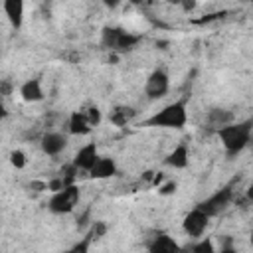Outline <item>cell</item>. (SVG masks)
Listing matches in <instances>:
<instances>
[{"mask_svg":"<svg viewBox=\"0 0 253 253\" xmlns=\"http://www.w3.org/2000/svg\"><path fill=\"white\" fill-rule=\"evenodd\" d=\"M225 154L229 158L237 156L239 152H243L251 142H253V119H245V121H235L219 130H215Z\"/></svg>","mask_w":253,"mask_h":253,"instance_id":"cell-1","label":"cell"},{"mask_svg":"<svg viewBox=\"0 0 253 253\" xmlns=\"http://www.w3.org/2000/svg\"><path fill=\"white\" fill-rule=\"evenodd\" d=\"M188 125V103L186 99L172 101L164 105L162 109L154 111L150 117H146L140 126L148 128H172V130H182Z\"/></svg>","mask_w":253,"mask_h":253,"instance_id":"cell-2","label":"cell"},{"mask_svg":"<svg viewBox=\"0 0 253 253\" xmlns=\"http://www.w3.org/2000/svg\"><path fill=\"white\" fill-rule=\"evenodd\" d=\"M142 42L140 34H132L121 26H105L101 30V45L113 53L132 51Z\"/></svg>","mask_w":253,"mask_h":253,"instance_id":"cell-3","label":"cell"},{"mask_svg":"<svg viewBox=\"0 0 253 253\" xmlns=\"http://www.w3.org/2000/svg\"><path fill=\"white\" fill-rule=\"evenodd\" d=\"M81 200V190L77 184H69L65 186L63 190L59 192H53L49 202H47V210L55 215H65V213H71L77 204Z\"/></svg>","mask_w":253,"mask_h":253,"instance_id":"cell-4","label":"cell"},{"mask_svg":"<svg viewBox=\"0 0 253 253\" xmlns=\"http://www.w3.org/2000/svg\"><path fill=\"white\" fill-rule=\"evenodd\" d=\"M233 188L231 186H223L221 190H217V192H213L210 198H206V200H202L200 204H198V208L202 210V211H206L210 217H215V215H219V213H223L227 208H229V204L233 202Z\"/></svg>","mask_w":253,"mask_h":253,"instance_id":"cell-5","label":"cell"},{"mask_svg":"<svg viewBox=\"0 0 253 253\" xmlns=\"http://www.w3.org/2000/svg\"><path fill=\"white\" fill-rule=\"evenodd\" d=\"M170 91V75L162 69L156 67L150 71V75L144 81V95L148 101H158Z\"/></svg>","mask_w":253,"mask_h":253,"instance_id":"cell-6","label":"cell"},{"mask_svg":"<svg viewBox=\"0 0 253 253\" xmlns=\"http://www.w3.org/2000/svg\"><path fill=\"white\" fill-rule=\"evenodd\" d=\"M210 219H211V217L196 206L194 210H190V211L184 215V219H182V231H184L190 239H200V237L206 233V229H208V225H210Z\"/></svg>","mask_w":253,"mask_h":253,"instance_id":"cell-7","label":"cell"},{"mask_svg":"<svg viewBox=\"0 0 253 253\" xmlns=\"http://www.w3.org/2000/svg\"><path fill=\"white\" fill-rule=\"evenodd\" d=\"M99 158H101V154H99V146H97L95 142H87V144H83V146L75 152L71 164H73L79 172H87V174H89V172L93 170V166L97 164Z\"/></svg>","mask_w":253,"mask_h":253,"instance_id":"cell-8","label":"cell"},{"mask_svg":"<svg viewBox=\"0 0 253 253\" xmlns=\"http://www.w3.org/2000/svg\"><path fill=\"white\" fill-rule=\"evenodd\" d=\"M40 148L45 156H59L67 148V136L57 130H47L40 138Z\"/></svg>","mask_w":253,"mask_h":253,"instance_id":"cell-9","label":"cell"},{"mask_svg":"<svg viewBox=\"0 0 253 253\" xmlns=\"http://www.w3.org/2000/svg\"><path fill=\"white\" fill-rule=\"evenodd\" d=\"M146 249H148V253H180L182 245L168 233H156L146 243Z\"/></svg>","mask_w":253,"mask_h":253,"instance_id":"cell-10","label":"cell"},{"mask_svg":"<svg viewBox=\"0 0 253 253\" xmlns=\"http://www.w3.org/2000/svg\"><path fill=\"white\" fill-rule=\"evenodd\" d=\"M18 93H20V99L26 101V103H40V101H43V97H45L43 85H42V79H40V77L26 79V81L20 85Z\"/></svg>","mask_w":253,"mask_h":253,"instance_id":"cell-11","label":"cell"},{"mask_svg":"<svg viewBox=\"0 0 253 253\" xmlns=\"http://www.w3.org/2000/svg\"><path fill=\"white\" fill-rule=\"evenodd\" d=\"M164 164H166L168 168H174V170H184V168H188V164H190V146H188L186 142L176 144V146L166 154Z\"/></svg>","mask_w":253,"mask_h":253,"instance_id":"cell-12","label":"cell"},{"mask_svg":"<svg viewBox=\"0 0 253 253\" xmlns=\"http://www.w3.org/2000/svg\"><path fill=\"white\" fill-rule=\"evenodd\" d=\"M231 123H235V117L229 109H223V107H213L206 115V125L213 130H219V128H223Z\"/></svg>","mask_w":253,"mask_h":253,"instance_id":"cell-13","label":"cell"},{"mask_svg":"<svg viewBox=\"0 0 253 253\" xmlns=\"http://www.w3.org/2000/svg\"><path fill=\"white\" fill-rule=\"evenodd\" d=\"M24 8L26 6L22 0H4L2 2V12L14 30H20L24 24Z\"/></svg>","mask_w":253,"mask_h":253,"instance_id":"cell-14","label":"cell"},{"mask_svg":"<svg viewBox=\"0 0 253 253\" xmlns=\"http://www.w3.org/2000/svg\"><path fill=\"white\" fill-rule=\"evenodd\" d=\"M134 119H136V109L130 105H115L109 113L111 125H115L119 128H125L126 125L134 123Z\"/></svg>","mask_w":253,"mask_h":253,"instance_id":"cell-15","label":"cell"},{"mask_svg":"<svg viewBox=\"0 0 253 253\" xmlns=\"http://www.w3.org/2000/svg\"><path fill=\"white\" fill-rule=\"evenodd\" d=\"M67 130H69V134H75V136H85V134H89L93 130V126H91L85 111H73L69 115V119H67Z\"/></svg>","mask_w":253,"mask_h":253,"instance_id":"cell-16","label":"cell"},{"mask_svg":"<svg viewBox=\"0 0 253 253\" xmlns=\"http://www.w3.org/2000/svg\"><path fill=\"white\" fill-rule=\"evenodd\" d=\"M117 170H119V166H117L115 158H111V156H101V158L97 160V164L93 166V170L89 172V176H91L93 180H107V178H113V176L117 174Z\"/></svg>","mask_w":253,"mask_h":253,"instance_id":"cell-17","label":"cell"},{"mask_svg":"<svg viewBox=\"0 0 253 253\" xmlns=\"http://www.w3.org/2000/svg\"><path fill=\"white\" fill-rule=\"evenodd\" d=\"M95 241V237H93V231L89 229L79 241H75L69 249H65L63 253H89V249H91V243Z\"/></svg>","mask_w":253,"mask_h":253,"instance_id":"cell-18","label":"cell"},{"mask_svg":"<svg viewBox=\"0 0 253 253\" xmlns=\"http://www.w3.org/2000/svg\"><path fill=\"white\" fill-rule=\"evenodd\" d=\"M190 245H192V251L194 253H217L215 251V245H213V241L210 237H200V239H196Z\"/></svg>","mask_w":253,"mask_h":253,"instance_id":"cell-19","label":"cell"},{"mask_svg":"<svg viewBox=\"0 0 253 253\" xmlns=\"http://www.w3.org/2000/svg\"><path fill=\"white\" fill-rule=\"evenodd\" d=\"M85 115H87V119H89V123H91V126H99V123L103 121V115H101V109H99L97 105H89V107L85 109Z\"/></svg>","mask_w":253,"mask_h":253,"instance_id":"cell-20","label":"cell"},{"mask_svg":"<svg viewBox=\"0 0 253 253\" xmlns=\"http://www.w3.org/2000/svg\"><path fill=\"white\" fill-rule=\"evenodd\" d=\"M26 154L22 152V150H12L10 152V164L14 166V168H18V170H22L24 166H26Z\"/></svg>","mask_w":253,"mask_h":253,"instance_id":"cell-21","label":"cell"},{"mask_svg":"<svg viewBox=\"0 0 253 253\" xmlns=\"http://www.w3.org/2000/svg\"><path fill=\"white\" fill-rule=\"evenodd\" d=\"M89 229L93 231V237H95V241H97V239H101V237L107 233V223H105V221H93Z\"/></svg>","mask_w":253,"mask_h":253,"instance_id":"cell-22","label":"cell"},{"mask_svg":"<svg viewBox=\"0 0 253 253\" xmlns=\"http://www.w3.org/2000/svg\"><path fill=\"white\" fill-rule=\"evenodd\" d=\"M176 190H178V184H176L174 180H168V182H164V184L158 188V194H160V196H172V194H176Z\"/></svg>","mask_w":253,"mask_h":253,"instance_id":"cell-23","label":"cell"},{"mask_svg":"<svg viewBox=\"0 0 253 253\" xmlns=\"http://www.w3.org/2000/svg\"><path fill=\"white\" fill-rule=\"evenodd\" d=\"M0 91H2L4 97H8V95L12 93V83H10L8 79H2V83H0Z\"/></svg>","mask_w":253,"mask_h":253,"instance_id":"cell-24","label":"cell"},{"mask_svg":"<svg viewBox=\"0 0 253 253\" xmlns=\"http://www.w3.org/2000/svg\"><path fill=\"white\" fill-rule=\"evenodd\" d=\"M217 253H237V249H235L231 243H225V245H221V249H219Z\"/></svg>","mask_w":253,"mask_h":253,"instance_id":"cell-25","label":"cell"},{"mask_svg":"<svg viewBox=\"0 0 253 253\" xmlns=\"http://www.w3.org/2000/svg\"><path fill=\"white\" fill-rule=\"evenodd\" d=\"M245 198H247V200L253 204V182L247 186V190H245Z\"/></svg>","mask_w":253,"mask_h":253,"instance_id":"cell-26","label":"cell"},{"mask_svg":"<svg viewBox=\"0 0 253 253\" xmlns=\"http://www.w3.org/2000/svg\"><path fill=\"white\" fill-rule=\"evenodd\" d=\"M182 8H184L186 12H190V10L196 8V2H182Z\"/></svg>","mask_w":253,"mask_h":253,"instance_id":"cell-27","label":"cell"},{"mask_svg":"<svg viewBox=\"0 0 253 253\" xmlns=\"http://www.w3.org/2000/svg\"><path fill=\"white\" fill-rule=\"evenodd\" d=\"M180 253H194V251H192V245H184Z\"/></svg>","mask_w":253,"mask_h":253,"instance_id":"cell-28","label":"cell"},{"mask_svg":"<svg viewBox=\"0 0 253 253\" xmlns=\"http://www.w3.org/2000/svg\"><path fill=\"white\" fill-rule=\"evenodd\" d=\"M249 241H251V247H253V231H251V235H249Z\"/></svg>","mask_w":253,"mask_h":253,"instance_id":"cell-29","label":"cell"}]
</instances>
